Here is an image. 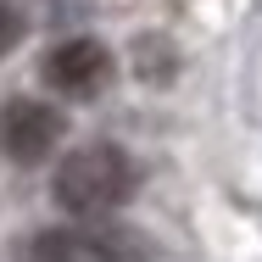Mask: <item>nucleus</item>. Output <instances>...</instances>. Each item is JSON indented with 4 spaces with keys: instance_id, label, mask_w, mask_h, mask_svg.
Instances as JSON below:
<instances>
[{
    "instance_id": "obj_1",
    "label": "nucleus",
    "mask_w": 262,
    "mask_h": 262,
    "mask_svg": "<svg viewBox=\"0 0 262 262\" xmlns=\"http://www.w3.org/2000/svg\"><path fill=\"white\" fill-rule=\"evenodd\" d=\"M134 195V162L117 145H84L56 167V201L78 223H95Z\"/></svg>"
},
{
    "instance_id": "obj_5",
    "label": "nucleus",
    "mask_w": 262,
    "mask_h": 262,
    "mask_svg": "<svg viewBox=\"0 0 262 262\" xmlns=\"http://www.w3.org/2000/svg\"><path fill=\"white\" fill-rule=\"evenodd\" d=\"M140 78H145V84H167V78H173V51H162V45L145 39V45H140Z\"/></svg>"
},
{
    "instance_id": "obj_4",
    "label": "nucleus",
    "mask_w": 262,
    "mask_h": 262,
    "mask_svg": "<svg viewBox=\"0 0 262 262\" xmlns=\"http://www.w3.org/2000/svg\"><path fill=\"white\" fill-rule=\"evenodd\" d=\"M106 78H112V51L101 39H61L51 56H45V84L73 95V101H90L101 95Z\"/></svg>"
},
{
    "instance_id": "obj_2",
    "label": "nucleus",
    "mask_w": 262,
    "mask_h": 262,
    "mask_svg": "<svg viewBox=\"0 0 262 262\" xmlns=\"http://www.w3.org/2000/svg\"><path fill=\"white\" fill-rule=\"evenodd\" d=\"M34 262H151V240L128 223H56V229H39L34 246H28Z\"/></svg>"
},
{
    "instance_id": "obj_6",
    "label": "nucleus",
    "mask_w": 262,
    "mask_h": 262,
    "mask_svg": "<svg viewBox=\"0 0 262 262\" xmlns=\"http://www.w3.org/2000/svg\"><path fill=\"white\" fill-rule=\"evenodd\" d=\"M17 39H23V11H17L11 0H0V56L11 51Z\"/></svg>"
},
{
    "instance_id": "obj_3",
    "label": "nucleus",
    "mask_w": 262,
    "mask_h": 262,
    "mask_svg": "<svg viewBox=\"0 0 262 262\" xmlns=\"http://www.w3.org/2000/svg\"><path fill=\"white\" fill-rule=\"evenodd\" d=\"M61 140V112H51L45 101H6L0 106V151L23 167L45 162Z\"/></svg>"
}]
</instances>
